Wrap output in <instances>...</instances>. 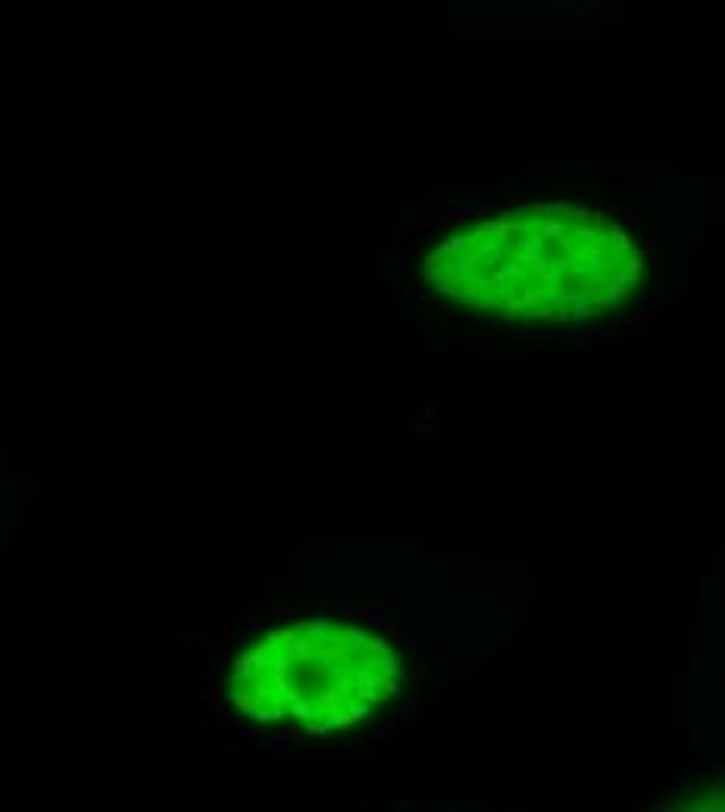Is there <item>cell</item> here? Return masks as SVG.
Returning <instances> with one entry per match:
<instances>
[{"label":"cell","mask_w":725,"mask_h":812,"mask_svg":"<svg viewBox=\"0 0 725 812\" xmlns=\"http://www.w3.org/2000/svg\"><path fill=\"white\" fill-rule=\"evenodd\" d=\"M647 275L635 234L588 206L528 204L450 228L422 260L438 300L513 328H572L626 310Z\"/></svg>","instance_id":"cell-1"},{"label":"cell","mask_w":725,"mask_h":812,"mask_svg":"<svg viewBox=\"0 0 725 812\" xmlns=\"http://www.w3.org/2000/svg\"><path fill=\"white\" fill-rule=\"evenodd\" d=\"M404 659L388 637L338 619H291L254 635L232 659L228 703L260 725L332 735L391 706Z\"/></svg>","instance_id":"cell-2"},{"label":"cell","mask_w":725,"mask_h":812,"mask_svg":"<svg viewBox=\"0 0 725 812\" xmlns=\"http://www.w3.org/2000/svg\"><path fill=\"white\" fill-rule=\"evenodd\" d=\"M660 812H725V784H710L700 791L678 793Z\"/></svg>","instance_id":"cell-3"}]
</instances>
